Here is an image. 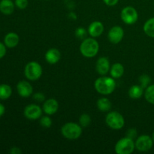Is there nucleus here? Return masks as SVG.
<instances>
[{"label": "nucleus", "instance_id": "obj_1", "mask_svg": "<svg viewBox=\"0 0 154 154\" xmlns=\"http://www.w3.org/2000/svg\"><path fill=\"white\" fill-rule=\"evenodd\" d=\"M95 89L102 95H110L114 91L116 88V82L112 77H100L94 84Z\"/></svg>", "mask_w": 154, "mask_h": 154}, {"label": "nucleus", "instance_id": "obj_2", "mask_svg": "<svg viewBox=\"0 0 154 154\" xmlns=\"http://www.w3.org/2000/svg\"><path fill=\"white\" fill-rule=\"evenodd\" d=\"M99 50V45L96 39L87 38L82 41L80 46V51L84 57L93 58L97 55Z\"/></svg>", "mask_w": 154, "mask_h": 154}, {"label": "nucleus", "instance_id": "obj_3", "mask_svg": "<svg viewBox=\"0 0 154 154\" xmlns=\"http://www.w3.org/2000/svg\"><path fill=\"white\" fill-rule=\"evenodd\" d=\"M62 135L69 140H75L82 134V126L73 122L66 123L61 128Z\"/></svg>", "mask_w": 154, "mask_h": 154}, {"label": "nucleus", "instance_id": "obj_4", "mask_svg": "<svg viewBox=\"0 0 154 154\" xmlns=\"http://www.w3.org/2000/svg\"><path fill=\"white\" fill-rule=\"evenodd\" d=\"M105 123L111 129L118 130L124 126L125 120L121 114L117 111H112L106 116Z\"/></svg>", "mask_w": 154, "mask_h": 154}, {"label": "nucleus", "instance_id": "obj_5", "mask_svg": "<svg viewBox=\"0 0 154 154\" xmlns=\"http://www.w3.org/2000/svg\"><path fill=\"white\" fill-rule=\"evenodd\" d=\"M135 149L133 139L126 136L119 140L115 145V152L117 154H130L133 153Z\"/></svg>", "mask_w": 154, "mask_h": 154}, {"label": "nucleus", "instance_id": "obj_6", "mask_svg": "<svg viewBox=\"0 0 154 154\" xmlns=\"http://www.w3.org/2000/svg\"><path fill=\"white\" fill-rule=\"evenodd\" d=\"M25 76L29 81H36L42 75V68L37 62H29L27 63L24 70Z\"/></svg>", "mask_w": 154, "mask_h": 154}, {"label": "nucleus", "instance_id": "obj_7", "mask_svg": "<svg viewBox=\"0 0 154 154\" xmlns=\"http://www.w3.org/2000/svg\"><path fill=\"white\" fill-rule=\"evenodd\" d=\"M120 16H121V19L123 23L128 24V25H132V24L135 23L138 19V11L135 8L132 7V6H127V7L123 8L121 14H120Z\"/></svg>", "mask_w": 154, "mask_h": 154}, {"label": "nucleus", "instance_id": "obj_8", "mask_svg": "<svg viewBox=\"0 0 154 154\" xmlns=\"http://www.w3.org/2000/svg\"><path fill=\"white\" fill-rule=\"evenodd\" d=\"M153 140L147 135H142L138 137L135 142V149L141 152H147L152 148Z\"/></svg>", "mask_w": 154, "mask_h": 154}, {"label": "nucleus", "instance_id": "obj_9", "mask_svg": "<svg viewBox=\"0 0 154 154\" xmlns=\"http://www.w3.org/2000/svg\"><path fill=\"white\" fill-rule=\"evenodd\" d=\"M23 114L24 116L29 120H38L42 117V109L40 106L35 105V104H31V105H29L26 107Z\"/></svg>", "mask_w": 154, "mask_h": 154}, {"label": "nucleus", "instance_id": "obj_10", "mask_svg": "<svg viewBox=\"0 0 154 154\" xmlns=\"http://www.w3.org/2000/svg\"><path fill=\"white\" fill-rule=\"evenodd\" d=\"M124 30L120 26H114L109 30L108 34V39L112 44H118L123 40Z\"/></svg>", "mask_w": 154, "mask_h": 154}, {"label": "nucleus", "instance_id": "obj_11", "mask_svg": "<svg viewBox=\"0 0 154 154\" xmlns=\"http://www.w3.org/2000/svg\"><path fill=\"white\" fill-rule=\"evenodd\" d=\"M18 94L23 98L29 97L33 93V88L31 84L26 81H21L17 85Z\"/></svg>", "mask_w": 154, "mask_h": 154}, {"label": "nucleus", "instance_id": "obj_12", "mask_svg": "<svg viewBox=\"0 0 154 154\" xmlns=\"http://www.w3.org/2000/svg\"><path fill=\"white\" fill-rule=\"evenodd\" d=\"M96 69L100 75H107L111 69L109 60L105 57L99 58V60L96 62Z\"/></svg>", "mask_w": 154, "mask_h": 154}, {"label": "nucleus", "instance_id": "obj_13", "mask_svg": "<svg viewBox=\"0 0 154 154\" xmlns=\"http://www.w3.org/2000/svg\"><path fill=\"white\" fill-rule=\"evenodd\" d=\"M59 109V103L56 99H49L43 104L42 110L48 115H53L56 114Z\"/></svg>", "mask_w": 154, "mask_h": 154}, {"label": "nucleus", "instance_id": "obj_14", "mask_svg": "<svg viewBox=\"0 0 154 154\" xmlns=\"http://www.w3.org/2000/svg\"><path fill=\"white\" fill-rule=\"evenodd\" d=\"M87 31L93 38L99 37L104 32V26L100 21H93L90 24Z\"/></svg>", "mask_w": 154, "mask_h": 154}, {"label": "nucleus", "instance_id": "obj_15", "mask_svg": "<svg viewBox=\"0 0 154 154\" xmlns=\"http://www.w3.org/2000/svg\"><path fill=\"white\" fill-rule=\"evenodd\" d=\"M45 60L49 64L54 65L58 63L61 58V54L57 48H51L45 54Z\"/></svg>", "mask_w": 154, "mask_h": 154}, {"label": "nucleus", "instance_id": "obj_16", "mask_svg": "<svg viewBox=\"0 0 154 154\" xmlns=\"http://www.w3.org/2000/svg\"><path fill=\"white\" fill-rule=\"evenodd\" d=\"M20 38L18 35L15 32H9L5 35L4 39L5 45L9 48H15L18 45Z\"/></svg>", "mask_w": 154, "mask_h": 154}, {"label": "nucleus", "instance_id": "obj_17", "mask_svg": "<svg viewBox=\"0 0 154 154\" xmlns=\"http://www.w3.org/2000/svg\"><path fill=\"white\" fill-rule=\"evenodd\" d=\"M14 11V4L11 0H2L0 2V11L6 15L12 14Z\"/></svg>", "mask_w": 154, "mask_h": 154}, {"label": "nucleus", "instance_id": "obj_18", "mask_svg": "<svg viewBox=\"0 0 154 154\" xmlns=\"http://www.w3.org/2000/svg\"><path fill=\"white\" fill-rule=\"evenodd\" d=\"M111 76L114 78H120L124 74V67L120 63H116L113 65L110 69Z\"/></svg>", "mask_w": 154, "mask_h": 154}, {"label": "nucleus", "instance_id": "obj_19", "mask_svg": "<svg viewBox=\"0 0 154 154\" xmlns=\"http://www.w3.org/2000/svg\"><path fill=\"white\" fill-rule=\"evenodd\" d=\"M143 93H144V88L141 85H133L129 90V96L131 99H139L142 96Z\"/></svg>", "mask_w": 154, "mask_h": 154}, {"label": "nucleus", "instance_id": "obj_20", "mask_svg": "<svg viewBox=\"0 0 154 154\" xmlns=\"http://www.w3.org/2000/svg\"><path fill=\"white\" fill-rule=\"evenodd\" d=\"M97 107L99 111L106 112L111 110V102L107 98H100L97 101Z\"/></svg>", "mask_w": 154, "mask_h": 154}, {"label": "nucleus", "instance_id": "obj_21", "mask_svg": "<svg viewBox=\"0 0 154 154\" xmlns=\"http://www.w3.org/2000/svg\"><path fill=\"white\" fill-rule=\"evenodd\" d=\"M144 33L147 36L151 38H154V17L147 20L144 23L143 27Z\"/></svg>", "mask_w": 154, "mask_h": 154}, {"label": "nucleus", "instance_id": "obj_22", "mask_svg": "<svg viewBox=\"0 0 154 154\" xmlns=\"http://www.w3.org/2000/svg\"><path fill=\"white\" fill-rule=\"evenodd\" d=\"M11 87L8 84H1L0 85V99L5 100L11 96Z\"/></svg>", "mask_w": 154, "mask_h": 154}, {"label": "nucleus", "instance_id": "obj_23", "mask_svg": "<svg viewBox=\"0 0 154 154\" xmlns=\"http://www.w3.org/2000/svg\"><path fill=\"white\" fill-rule=\"evenodd\" d=\"M144 97L147 102L154 105V84L149 85L144 92Z\"/></svg>", "mask_w": 154, "mask_h": 154}, {"label": "nucleus", "instance_id": "obj_24", "mask_svg": "<svg viewBox=\"0 0 154 154\" xmlns=\"http://www.w3.org/2000/svg\"><path fill=\"white\" fill-rule=\"evenodd\" d=\"M79 123L82 127H87L91 123V117L87 114H81L79 118Z\"/></svg>", "mask_w": 154, "mask_h": 154}, {"label": "nucleus", "instance_id": "obj_25", "mask_svg": "<svg viewBox=\"0 0 154 154\" xmlns=\"http://www.w3.org/2000/svg\"><path fill=\"white\" fill-rule=\"evenodd\" d=\"M150 81H151V79H150V76L148 75H146V74H144L141 76H140L139 78V82L140 85L143 87L144 89H146L150 84Z\"/></svg>", "mask_w": 154, "mask_h": 154}, {"label": "nucleus", "instance_id": "obj_26", "mask_svg": "<svg viewBox=\"0 0 154 154\" xmlns=\"http://www.w3.org/2000/svg\"><path fill=\"white\" fill-rule=\"evenodd\" d=\"M87 32H88V31H87L84 28H83V27H78L75 30V36L78 38L81 39V40H84L85 38H87Z\"/></svg>", "mask_w": 154, "mask_h": 154}, {"label": "nucleus", "instance_id": "obj_27", "mask_svg": "<svg viewBox=\"0 0 154 154\" xmlns=\"http://www.w3.org/2000/svg\"><path fill=\"white\" fill-rule=\"evenodd\" d=\"M40 124L41 126L45 128H50L52 126V120L51 117L48 116H45L40 118Z\"/></svg>", "mask_w": 154, "mask_h": 154}, {"label": "nucleus", "instance_id": "obj_28", "mask_svg": "<svg viewBox=\"0 0 154 154\" xmlns=\"http://www.w3.org/2000/svg\"><path fill=\"white\" fill-rule=\"evenodd\" d=\"M29 5L28 0H15V5L19 9L26 8Z\"/></svg>", "mask_w": 154, "mask_h": 154}, {"label": "nucleus", "instance_id": "obj_29", "mask_svg": "<svg viewBox=\"0 0 154 154\" xmlns=\"http://www.w3.org/2000/svg\"><path fill=\"white\" fill-rule=\"evenodd\" d=\"M33 99L36 102H42L45 100V96L42 93H35L32 96Z\"/></svg>", "mask_w": 154, "mask_h": 154}, {"label": "nucleus", "instance_id": "obj_30", "mask_svg": "<svg viewBox=\"0 0 154 154\" xmlns=\"http://www.w3.org/2000/svg\"><path fill=\"white\" fill-rule=\"evenodd\" d=\"M126 137H128V138H132V139H134V138L137 136L136 129H134V128L128 129V131L126 132Z\"/></svg>", "mask_w": 154, "mask_h": 154}, {"label": "nucleus", "instance_id": "obj_31", "mask_svg": "<svg viewBox=\"0 0 154 154\" xmlns=\"http://www.w3.org/2000/svg\"><path fill=\"white\" fill-rule=\"evenodd\" d=\"M6 54V48L5 45H3L2 43L0 42V59L2 58Z\"/></svg>", "mask_w": 154, "mask_h": 154}, {"label": "nucleus", "instance_id": "obj_32", "mask_svg": "<svg viewBox=\"0 0 154 154\" xmlns=\"http://www.w3.org/2000/svg\"><path fill=\"white\" fill-rule=\"evenodd\" d=\"M103 1L108 6H114L118 3L119 0H103Z\"/></svg>", "mask_w": 154, "mask_h": 154}, {"label": "nucleus", "instance_id": "obj_33", "mask_svg": "<svg viewBox=\"0 0 154 154\" xmlns=\"http://www.w3.org/2000/svg\"><path fill=\"white\" fill-rule=\"evenodd\" d=\"M22 153L20 149L17 147H13L11 148L10 150V153L11 154H20Z\"/></svg>", "mask_w": 154, "mask_h": 154}, {"label": "nucleus", "instance_id": "obj_34", "mask_svg": "<svg viewBox=\"0 0 154 154\" xmlns=\"http://www.w3.org/2000/svg\"><path fill=\"white\" fill-rule=\"evenodd\" d=\"M69 17L70 18V19H72V20H76L77 19V15H76V14L75 13V12H70V13L69 14Z\"/></svg>", "mask_w": 154, "mask_h": 154}, {"label": "nucleus", "instance_id": "obj_35", "mask_svg": "<svg viewBox=\"0 0 154 154\" xmlns=\"http://www.w3.org/2000/svg\"><path fill=\"white\" fill-rule=\"evenodd\" d=\"M5 108L4 105L0 103V117H2L5 114Z\"/></svg>", "mask_w": 154, "mask_h": 154}, {"label": "nucleus", "instance_id": "obj_36", "mask_svg": "<svg viewBox=\"0 0 154 154\" xmlns=\"http://www.w3.org/2000/svg\"><path fill=\"white\" fill-rule=\"evenodd\" d=\"M152 138H153V141H154V132H153V134H152Z\"/></svg>", "mask_w": 154, "mask_h": 154}]
</instances>
